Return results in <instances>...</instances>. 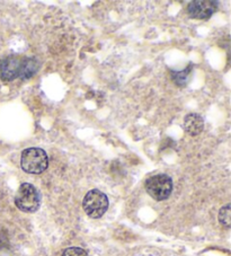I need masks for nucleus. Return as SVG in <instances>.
Here are the masks:
<instances>
[{
  "label": "nucleus",
  "instance_id": "1",
  "mask_svg": "<svg viewBox=\"0 0 231 256\" xmlns=\"http://www.w3.org/2000/svg\"><path fill=\"white\" fill-rule=\"evenodd\" d=\"M42 196L33 184L23 183L17 190L15 204L20 211L26 214H34L40 209Z\"/></svg>",
  "mask_w": 231,
  "mask_h": 256
},
{
  "label": "nucleus",
  "instance_id": "2",
  "mask_svg": "<svg viewBox=\"0 0 231 256\" xmlns=\"http://www.w3.org/2000/svg\"><path fill=\"white\" fill-rule=\"evenodd\" d=\"M26 68H28V56L12 54L0 61V78L5 82H12L20 78L26 79Z\"/></svg>",
  "mask_w": 231,
  "mask_h": 256
},
{
  "label": "nucleus",
  "instance_id": "3",
  "mask_svg": "<svg viewBox=\"0 0 231 256\" xmlns=\"http://www.w3.org/2000/svg\"><path fill=\"white\" fill-rule=\"evenodd\" d=\"M20 166L28 174H42L48 166V157L46 150L32 147L22 152Z\"/></svg>",
  "mask_w": 231,
  "mask_h": 256
},
{
  "label": "nucleus",
  "instance_id": "4",
  "mask_svg": "<svg viewBox=\"0 0 231 256\" xmlns=\"http://www.w3.org/2000/svg\"><path fill=\"white\" fill-rule=\"evenodd\" d=\"M146 193L156 201L167 200L172 192V180L167 174H157L146 180Z\"/></svg>",
  "mask_w": 231,
  "mask_h": 256
},
{
  "label": "nucleus",
  "instance_id": "5",
  "mask_svg": "<svg viewBox=\"0 0 231 256\" xmlns=\"http://www.w3.org/2000/svg\"><path fill=\"white\" fill-rule=\"evenodd\" d=\"M82 208L88 217L98 219L103 217L108 209V198L100 190H90L84 198Z\"/></svg>",
  "mask_w": 231,
  "mask_h": 256
},
{
  "label": "nucleus",
  "instance_id": "6",
  "mask_svg": "<svg viewBox=\"0 0 231 256\" xmlns=\"http://www.w3.org/2000/svg\"><path fill=\"white\" fill-rule=\"evenodd\" d=\"M219 2L213 0H196L190 2L188 6V14L190 18L208 20L218 10Z\"/></svg>",
  "mask_w": 231,
  "mask_h": 256
},
{
  "label": "nucleus",
  "instance_id": "7",
  "mask_svg": "<svg viewBox=\"0 0 231 256\" xmlns=\"http://www.w3.org/2000/svg\"><path fill=\"white\" fill-rule=\"evenodd\" d=\"M204 129V118L200 114L190 113L184 118V130L188 134L198 136Z\"/></svg>",
  "mask_w": 231,
  "mask_h": 256
},
{
  "label": "nucleus",
  "instance_id": "8",
  "mask_svg": "<svg viewBox=\"0 0 231 256\" xmlns=\"http://www.w3.org/2000/svg\"><path fill=\"white\" fill-rule=\"evenodd\" d=\"M192 67L193 64H190V67L185 68L183 72H174V70H172L170 74H172V82H174L177 86L184 87L188 82L190 74L192 72Z\"/></svg>",
  "mask_w": 231,
  "mask_h": 256
},
{
  "label": "nucleus",
  "instance_id": "9",
  "mask_svg": "<svg viewBox=\"0 0 231 256\" xmlns=\"http://www.w3.org/2000/svg\"><path fill=\"white\" fill-rule=\"evenodd\" d=\"M219 222L226 229H229L231 227V208L229 203L228 204H226L224 206H222L220 209Z\"/></svg>",
  "mask_w": 231,
  "mask_h": 256
},
{
  "label": "nucleus",
  "instance_id": "10",
  "mask_svg": "<svg viewBox=\"0 0 231 256\" xmlns=\"http://www.w3.org/2000/svg\"><path fill=\"white\" fill-rule=\"evenodd\" d=\"M62 256H88V253L80 247H69L64 250Z\"/></svg>",
  "mask_w": 231,
  "mask_h": 256
}]
</instances>
